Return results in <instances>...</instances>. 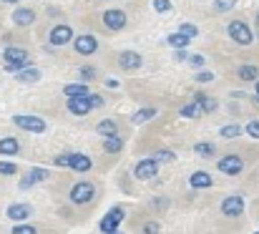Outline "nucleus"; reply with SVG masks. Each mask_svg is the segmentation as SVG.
I'll return each mask as SVG.
<instances>
[{"label": "nucleus", "instance_id": "7", "mask_svg": "<svg viewBox=\"0 0 259 234\" xmlns=\"http://www.w3.org/2000/svg\"><path fill=\"white\" fill-rule=\"evenodd\" d=\"M217 166H219V171H222V174H232V176H237V174L244 169V161H242L239 156L232 154V156L219 159V164H217Z\"/></svg>", "mask_w": 259, "mask_h": 234}, {"label": "nucleus", "instance_id": "17", "mask_svg": "<svg viewBox=\"0 0 259 234\" xmlns=\"http://www.w3.org/2000/svg\"><path fill=\"white\" fill-rule=\"evenodd\" d=\"M13 20H15V25H30L35 20V13L28 10V8H20V10L13 13Z\"/></svg>", "mask_w": 259, "mask_h": 234}, {"label": "nucleus", "instance_id": "21", "mask_svg": "<svg viewBox=\"0 0 259 234\" xmlns=\"http://www.w3.org/2000/svg\"><path fill=\"white\" fill-rule=\"evenodd\" d=\"M18 81H23V83H35L38 78H40V71L38 68H23V71H18Z\"/></svg>", "mask_w": 259, "mask_h": 234}, {"label": "nucleus", "instance_id": "29", "mask_svg": "<svg viewBox=\"0 0 259 234\" xmlns=\"http://www.w3.org/2000/svg\"><path fill=\"white\" fill-rule=\"evenodd\" d=\"M239 78L242 81H254L257 78V66H242L239 68Z\"/></svg>", "mask_w": 259, "mask_h": 234}, {"label": "nucleus", "instance_id": "37", "mask_svg": "<svg viewBox=\"0 0 259 234\" xmlns=\"http://www.w3.org/2000/svg\"><path fill=\"white\" fill-rule=\"evenodd\" d=\"M247 134H249V136H254V139H259V121L247 124Z\"/></svg>", "mask_w": 259, "mask_h": 234}, {"label": "nucleus", "instance_id": "42", "mask_svg": "<svg viewBox=\"0 0 259 234\" xmlns=\"http://www.w3.org/2000/svg\"><path fill=\"white\" fill-rule=\"evenodd\" d=\"M189 63L191 66H204V58L201 56H189Z\"/></svg>", "mask_w": 259, "mask_h": 234}, {"label": "nucleus", "instance_id": "18", "mask_svg": "<svg viewBox=\"0 0 259 234\" xmlns=\"http://www.w3.org/2000/svg\"><path fill=\"white\" fill-rule=\"evenodd\" d=\"M71 169H76V171H88L93 164H91V159L83 154H71V164H68Z\"/></svg>", "mask_w": 259, "mask_h": 234}, {"label": "nucleus", "instance_id": "1", "mask_svg": "<svg viewBox=\"0 0 259 234\" xmlns=\"http://www.w3.org/2000/svg\"><path fill=\"white\" fill-rule=\"evenodd\" d=\"M123 217H126L123 207H113V209H108V214L101 219L98 229H101L103 234H116L118 232V227H121V222H123Z\"/></svg>", "mask_w": 259, "mask_h": 234}, {"label": "nucleus", "instance_id": "2", "mask_svg": "<svg viewBox=\"0 0 259 234\" xmlns=\"http://www.w3.org/2000/svg\"><path fill=\"white\" fill-rule=\"evenodd\" d=\"M25 63H28L25 48H5V68L8 71H20Z\"/></svg>", "mask_w": 259, "mask_h": 234}, {"label": "nucleus", "instance_id": "44", "mask_svg": "<svg viewBox=\"0 0 259 234\" xmlns=\"http://www.w3.org/2000/svg\"><path fill=\"white\" fill-rule=\"evenodd\" d=\"M186 56H189V53H184V51H176V61H186Z\"/></svg>", "mask_w": 259, "mask_h": 234}, {"label": "nucleus", "instance_id": "12", "mask_svg": "<svg viewBox=\"0 0 259 234\" xmlns=\"http://www.w3.org/2000/svg\"><path fill=\"white\" fill-rule=\"evenodd\" d=\"M30 214H33V209L28 204H10L8 207V219H13V222H25Z\"/></svg>", "mask_w": 259, "mask_h": 234}, {"label": "nucleus", "instance_id": "33", "mask_svg": "<svg viewBox=\"0 0 259 234\" xmlns=\"http://www.w3.org/2000/svg\"><path fill=\"white\" fill-rule=\"evenodd\" d=\"M10 234H38V232H35V227H30V224H15Z\"/></svg>", "mask_w": 259, "mask_h": 234}, {"label": "nucleus", "instance_id": "46", "mask_svg": "<svg viewBox=\"0 0 259 234\" xmlns=\"http://www.w3.org/2000/svg\"><path fill=\"white\" fill-rule=\"evenodd\" d=\"M257 93H259V81H257Z\"/></svg>", "mask_w": 259, "mask_h": 234}, {"label": "nucleus", "instance_id": "30", "mask_svg": "<svg viewBox=\"0 0 259 234\" xmlns=\"http://www.w3.org/2000/svg\"><path fill=\"white\" fill-rule=\"evenodd\" d=\"M186 43H189V38H186V35H181V33H174V35H169V46L179 48V51H181Z\"/></svg>", "mask_w": 259, "mask_h": 234}, {"label": "nucleus", "instance_id": "48", "mask_svg": "<svg viewBox=\"0 0 259 234\" xmlns=\"http://www.w3.org/2000/svg\"><path fill=\"white\" fill-rule=\"evenodd\" d=\"M254 234H259V232H254Z\"/></svg>", "mask_w": 259, "mask_h": 234}, {"label": "nucleus", "instance_id": "13", "mask_svg": "<svg viewBox=\"0 0 259 234\" xmlns=\"http://www.w3.org/2000/svg\"><path fill=\"white\" fill-rule=\"evenodd\" d=\"M118 63H121V68L134 71V68H139V66H141V56H139V53H134V51H123V53H121V58H118Z\"/></svg>", "mask_w": 259, "mask_h": 234}, {"label": "nucleus", "instance_id": "16", "mask_svg": "<svg viewBox=\"0 0 259 234\" xmlns=\"http://www.w3.org/2000/svg\"><path fill=\"white\" fill-rule=\"evenodd\" d=\"M43 179H48V171H46V169H33V171L20 181V189H28V186H33L35 181H43Z\"/></svg>", "mask_w": 259, "mask_h": 234}, {"label": "nucleus", "instance_id": "32", "mask_svg": "<svg viewBox=\"0 0 259 234\" xmlns=\"http://www.w3.org/2000/svg\"><path fill=\"white\" fill-rule=\"evenodd\" d=\"M237 5V0H217L214 3V8H217V13H227L229 8H234Z\"/></svg>", "mask_w": 259, "mask_h": 234}, {"label": "nucleus", "instance_id": "31", "mask_svg": "<svg viewBox=\"0 0 259 234\" xmlns=\"http://www.w3.org/2000/svg\"><path fill=\"white\" fill-rule=\"evenodd\" d=\"M179 33H181V35H186V38H194V35H199V28H196V25H191V23H184Z\"/></svg>", "mask_w": 259, "mask_h": 234}, {"label": "nucleus", "instance_id": "40", "mask_svg": "<svg viewBox=\"0 0 259 234\" xmlns=\"http://www.w3.org/2000/svg\"><path fill=\"white\" fill-rule=\"evenodd\" d=\"M88 103H91V108H93V106H103V98H98V96H91V93H88Z\"/></svg>", "mask_w": 259, "mask_h": 234}, {"label": "nucleus", "instance_id": "43", "mask_svg": "<svg viewBox=\"0 0 259 234\" xmlns=\"http://www.w3.org/2000/svg\"><path fill=\"white\" fill-rule=\"evenodd\" d=\"M81 73H83V78H86V81H88V78H93V76H96V71H93L91 66H86V68H81Z\"/></svg>", "mask_w": 259, "mask_h": 234}, {"label": "nucleus", "instance_id": "5", "mask_svg": "<svg viewBox=\"0 0 259 234\" xmlns=\"http://www.w3.org/2000/svg\"><path fill=\"white\" fill-rule=\"evenodd\" d=\"M222 214L224 217H242L244 214V199L239 194H232L222 202Z\"/></svg>", "mask_w": 259, "mask_h": 234}, {"label": "nucleus", "instance_id": "9", "mask_svg": "<svg viewBox=\"0 0 259 234\" xmlns=\"http://www.w3.org/2000/svg\"><path fill=\"white\" fill-rule=\"evenodd\" d=\"M103 23L111 28V30H121L126 25V13L123 10H106L103 13Z\"/></svg>", "mask_w": 259, "mask_h": 234}, {"label": "nucleus", "instance_id": "27", "mask_svg": "<svg viewBox=\"0 0 259 234\" xmlns=\"http://www.w3.org/2000/svg\"><path fill=\"white\" fill-rule=\"evenodd\" d=\"M194 151H196V156H201V159H209V156H214V146L201 141V144H196V146H194Z\"/></svg>", "mask_w": 259, "mask_h": 234}, {"label": "nucleus", "instance_id": "24", "mask_svg": "<svg viewBox=\"0 0 259 234\" xmlns=\"http://www.w3.org/2000/svg\"><path fill=\"white\" fill-rule=\"evenodd\" d=\"M20 144L15 139H0V154H18Z\"/></svg>", "mask_w": 259, "mask_h": 234}, {"label": "nucleus", "instance_id": "19", "mask_svg": "<svg viewBox=\"0 0 259 234\" xmlns=\"http://www.w3.org/2000/svg\"><path fill=\"white\" fill-rule=\"evenodd\" d=\"M63 91H66L68 98H83V96H88V88L83 83H68Z\"/></svg>", "mask_w": 259, "mask_h": 234}, {"label": "nucleus", "instance_id": "11", "mask_svg": "<svg viewBox=\"0 0 259 234\" xmlns=\"http://www.w3.org/2000/svg\"><path fill=\"white\" fill-rule=\"evenodd\" d=\"M71 35H73V30H71L68 25H56V28L51 30V43H53V46H66V43L71 41Z\"/></svg>", "mask_w": 259, "mask_h": 234}, {"label": "nucleus", "instance_id": "39", "mask_svg": "<svg viewBox=\"0 0 259 234\" xmlns=\"http://www.w3.org/2000/svg\"><path fill=\"white\" fill-rule=\"evenodd\" d=\"M68 164H71V154L56 156V166H68Z\"/></svg>", "mask_w": 259, "mask_h": 234}, {"label": "nucleus", "instance_id": "14", "mask_svg": "<svg viewBox=\"0 0 259 234\" xmlns=\"http://www.w3.org/2000/svg\"><path fill=\"white\" fill-rule=\"evenodd\" d=\"M68 111L76 113V116H86L88 111H91L88 96H83V98H68Z\"/></svg>", "mask_w": 259, "mask_h": 234}, {"label": "nucleus", "instance_id": "41", "mask_svg": "<svg viewBox=\"0 0 259 234\" xmlns=\"http://www.w3.org/2000/svg\"><path fill=\"white\" fill-rule=\"evenodd\" d=\"M196 81H201V83H209V81H211V73H209V71H201V73H196Z\"/></svg>", "mask_w": 259, "mask_h": 234}, {"label": "nucleus", "instance_id": "6", "mask_svg": "<svg viewBox=\"0 0 259 234\" xmlns=\"http://www.w3.org/2000/svg\"><path fill=\"white\" fill-rule=\"evenodd\" d=\"M229 35H232L237 43H242V46H249V43H252V30H249L247 23H242V20H232V23H229Z\"/></svg>", "mask_w": 259, "mask_h": 234}, {"label": "nucleus", "instance_id": "47", "mask_svg": "<svg viewBox=\"0 0 259 234\" xmlns=\"http://www.w3.org/2000/svg\"><path fill=\"white\" fill-rule=\"evenodd\" d=\"M116 234H121V232H116Z\"/></svg>", "mask_w": 259, "mask_h": 234}, {"label": "nucleus", "instance_id": "26", "mask_svg": "<svg viewBox=\"0 0 259 234\" xmlns=\"http://www.w3.org/2000/svg\"><path fill=\"white\" fill-rule=\"evenodd\" d=\"M201 113H204V108L199 103H191V106H184L181 108V116H186V119H194V116H201Z\"/></svg>", "mask_w": 259, "mask_h": 234}, {"label": "nucleus", "instance_id": "45", "mask_svg": "<svg viewBox=\"0 0 259 234\" xmlns=\"http://www.w3.org/2000/svg\"><path fill=\"white\" fill-rule=\"evenodd\" d=\"M3 3H20V0H3Z\"/></svg>", "mask_w": 259, "mask_h": 234}, {"label": "nucleus", "instance_id": "22", "mask_svg": "<svg viewBox=\"0 0 259 234\" xmlns=\"http://www.w3.org/2000/svg\"><path fill=\"white\" fill-rule=\"evenodd\" d=\"M151 116H156V108H141V111H136V113L131 116V124H144V121H149Z\"/></svg>", "mask_w": 259, "mask_h": 234}, {"label": "nucleus", "instance_id": "8", "mask_svg": "<svg viewBox=\"0 0 259 234\" xmlns=\"http://www.w3.org/2000/svg\"><path fill=\"white\" fill-rule=\"evenodd\" d=\"M156 171H159V164H156L154 159H144V161H139L136 169H134L136 179H151V176H156Z\"/></svg>", "mask_w": 259, "mask_h": 234}, {"label": "nucleus", "instance_id": "15", "mask_svg": "<svg viewBox=\"0 0 259 234\" xmlns=\"http://www.w3.org/2000/svg\"><path fill=\"white\" fill-rule=\"evenodd\" d=\"M189 184H191L194 189H209V186L214 184V179H211V176H209L206 171H196V174H191Z\"/></svg>", "mask_w": 259, "mask_h": 234}, {"label": "nucleus", "instance_id": "20", "mask_svg": "<svg viewBox=\"0 0 259 234\" xmlns=\"http://www.w3.org/2000/svg\"><path fill=\"white\" fill-rule=\"evenodd\" d=\"M194 103H199V106L204 108V113H209V111H214V108H217V101H214V98H209L206 93H196V96H194Z\"/></svg>", "mask_w": 259, "mask_h": 234}, {"label": "nucleus", "instance_id": "36", "mask_svg": "<svg viewBox=\"0 0 259 234\" xmlns=\"http://www.w3.org/2000/svg\"><path fill=\"white\" fill-rule=\"evenodd\" d=\"M159 229H161L159 222H146L144 224V234H159Z\"/></svg>", "mask_w": 259, "mask_h": 234}, {"label": "nucleus", "instance_id": "10", "mask_svg": "<svg viewBox=\"0 0 259 234\" xmlns=\"http://www.w3.org/2000/svg\"><path fill=\"white\" fill-rule=\"evenodd\" d=\"M96 48H98L96 35H78V38H76V51H78L81 56H91V53H96Z\"/></svg>", "mask_w": 259, "mask_h": 234}, {"label": "nucleus", "instance_id": "23", "mask_svg": "<svg viewBox=\"0 0 259 234\" xmlns=\"http://www.w3.org/2000/svg\"><path fill=\"white\" fill-rule=\"evenodd\" d=\"M96 131H98L101 136L111 139V136H116V124H113V121H101V124L96 126Z\"/></svg>", "mask_w": 259, "mask_h": 234}, {"label": "nucleus", "instance_id": "35", "mask_svg": "<svg viewBox=\"0 0 259 234\" xmlns=\"http://www.w3.org/2000/svg\"><path fill=\"white\" fill-rule=\"evenodd\" d=\"M15 171H18V169H15V164L0 161V174H8V176H10V174H15Z\"/></svg>", "mask_w": 259, "mask_h": 234}, {"label": "nucleus", "instance_id": "3", "mask_svg": "<svg viewBox=\"0 0 259 234\" xmlns=\"http://www.w3.org/2000/svg\"><path fill=\"white\" fill-rule=\"evenodd\" d=\"M93 194H96V189H93L91 181H78V184H73V189H71V202H73V204H88V202L93 199Z\"/></svg>", "mask_w": 259, "mask_h": 234}, {"label": "nucleus", "instance_id": "34", "mask_svg": "<svg viewBox=\"0 0 259 234\" xmlns=\"http://www.w3.org/2000/svg\"><path fill=\"white\" fill-rule=\"evenodd\" d=\"M154 8H156L159 13H166V10H171V3H169V0H154Z\"/></svg>", "mask_w": 259, "mask_h": 234}, {"label": "nucleus", "instance_id": "28", "mask_svg": "<svg viewBox=\"0 0 259 234\" xmlns=\"http://www.w3.org/2000/svg\"><path fill=\"white\" fill-rule=\"evenodd\" d=\"M242 134V129L237 126V124H232V126H224L222 131H219V136H224V139H237Z\"/></svg>", "mask_w": 259, "mask_h": 234}, {"label": "nucleus", "instance_id": "4", "mask_svg": "<svg viewBox=\"0 0 259 234\" xmlns=\"http://www.w3.org/2000/svg\"><path fill=\"white\" fill-rule=\"evenodd\" d=\"M13 121H15V126H20V129H25V131H33V134H43V131H46V121L38 119V116H25V113H20V116H15Z\"/></svg>", "mask_w": 259, "mask_h": 234}, {"label": "nucleus", "instance_id": "38", "mask_svg": "<svg viewBox=\"0 0 259 234\" xmlns=\"http://www.w3.org/2000/svg\"><path fill=\"white\" fill-rule=\"evenodd\" d=\"M171 159H174V154H171V151H166V149H164V151H156V159H154V161L159 164V161H171Z\"/></svg>", "mask_w": 259, "mask_h": 234}, {"label": "nucleus", "instance_id": "25", "mask_svg": "<svg viewBox=\"0 0 259 234\" xmlns=\"http://www.w3.org/2000/svg\"><path fill=\"white\" fill-rule=\"evenodd\" d=\"M108 154H118L121 149H123V141L118 139V136H111V139H106V146H103Z\"/></svg>", "mask_w": 259, "mask_h": 234}]
</instances>
